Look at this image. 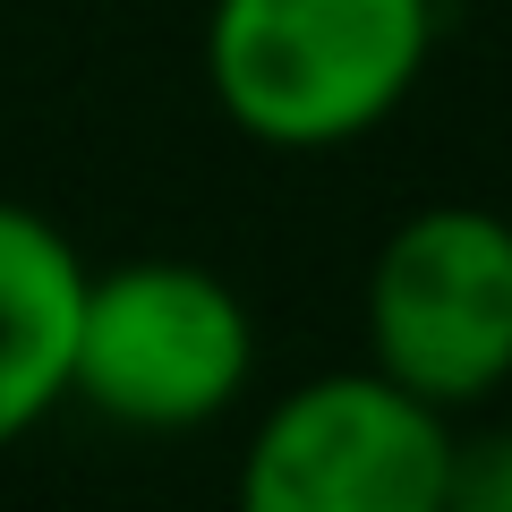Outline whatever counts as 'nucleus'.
Here are the masks:
<instances>
[{
    "instance_id": "1",
    "label": "nucleus",
    "mask_w": 512,
    "mask_h": 512,
    "mask_svg": "<svg viewBox=\"0 0 512 512\" xmlns=\"http://www.w3.org/2000/svg\"><path fill=\"white\" fill-rule=\"evenodd\" d=\"M436 60V0H214V111L274 154L359 146L410 103Z\"/></svg>"
},
{
    "instance_id": "2",
    "label": "nucleus",
    "mask_w": 512,
    "mask_h": 512,
    "mask_svg": "<svg viewBox=\"0 0 512 512\" xmlns=\"http://www.w3.org/2000/svg\"><path fill=\"white\" fill-rule=\"evenodd\" d=\"M256 376L248 299L188 256H128L86 274L69 350V402L137 436L214 427Z\"/></svg>"
},
{
    "instance_id": "3",
    "label": "nucleus",
    "mask_w": 512,
    "mask_h": 512,
    "mask_svg": "<svg viewBox=\"0 0 512 512\" xmlns=\"http://www.w3.org/2000/svg\"><path fill=\"white\" fill-rule=\"evenodd\" d=\"M367 367L436 410L512 384V222L487 205H419L367 265Z\"/></svg>"
},
{
    "instance_id": "4",
    "label": "nucleus",
    "mask_w": 512,
    "mask_h": 512,
    "mask_svg": "<svg viewBox=\"0 0 512 512\" xmlns=\"http://www.w3.org/2000/svg\"><path fill=\"white\" fill-rule=\"evenodd\" d=\"M453 410L419 402L384 367H325L291 384L248 453L239 504L248 512H444Z\"/></svg>"
},
{
    "instance_id": "5",
    "label": "nucleus",
    "mask_w": 512,
    "mask_h": 512,
    "mask_svg": "<svg viewBox=\"0 0 512 512\" xmlns=\"http://www.w3.org/2000/svg\"><path fill=\"white\" fill-rule=\"evenodd\" d=\"M77 299L86 256L60 222L0 197V453L26 444L69 402V350H77Z\"/></svg>"
},
{
    "instance_id": "6",
    "label": "nucleus",
    "mask_w": 512,
    "mask_h": 512,
    "mask_svg": "<svg viewBox=\"0 0 512 512\" xmlns=\"http://www.w3.org/2000/svg\"><path fill=\"white\" fill-rule=\"evenodd\" d=\"M444 512H512V419H487L461 436L444 461Z\"/></svg>"
}]
</instances>
